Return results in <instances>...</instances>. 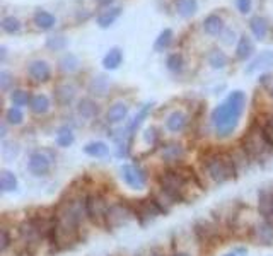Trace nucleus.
<instances>
[{
  "mask_svg": "<svg viewBox=\"0 0 273 256\" xmlns=\"http://www.w3.org/2000/svg\"><path fill=\"white\" fill-rule=\"evenodd\" d=\"M55 94H57V99H58V103H60V105H68V103L74 99L75 91H74V87H72V86H68V84H63V86H58L57 87Z\"/></svg>",
  "mask_w": 273,
  "mask_h": 256,
  "instance_id": "obj_27",
  "label": "nucleus"
},
{
  "mask_svg": "<svg viewBox=\"0 0 273 256\" xmlns=\"http://www.w3.org/2000/svg\"><path fill=\"white\" fill-rule=\"evenodd\" d=\"M171 41H173V31H171V29H164V31L159 34V38L155 39L154 50L155 52H164L166 48L171 45Z\"/></svg>",
  "mask_w": 273,
  "mask_h": 256,
  "instance_id": "obj_30",
  "label": "nucleus"
},
{
  "mask_svg": "<svg viewBox=\"0 0 273 256\" xmlns=\"http://www.w3.org/2000/svg\"><path fill=\"white\" fill-rule=\"evenodd\" d=\"M270 94H271V97H273V87H271V92H270Z\"/></svg>",
  "mask_w": 273,
  "mask_h": 256,
  "instance_id": "obj_49",
  "label": "nucleus"
},
{
  "mask_svg": "<svg viewBox=\"0 0 273 256\" xmlns=\"http://www.w3.org/2000/svg\"><path fill=\"white\" fill-rule=\"evenodd\" d=\"M160 212H162V209H160L155 200H142L139 205L137 214H139L142 219H154V217H157Z\"/></svg>",
  "mask_w": 273,
  "mask_h": 256,
  "instance_id": "obj_11",
  "label": "nucleus"
},
{
  "mask_svg": "<svg viewBox=\"0 0 273 256\" xmlns=\"http://www.w3.org/2000/svg\"><path fill=\"white\" fill-rule=\"evenodd\" d=\"M9 246V234L6 229L0 231V251H6Z\"/></svg>",
  "mask_w": 273,
  "mask_h": 256,
  "instance_id": "obj_41",
  "label": "nucleus"
},
{
  "mask_svg": "<svg viewBox=\"0 0 273 256\" xmlns=\"http://www.w3.org/2000/svg\"><path fill=\"white\" fill-rule=\"evenodd\" d=\"M186 121H188V118L183 111H174V113H171V115L168 116V120H166V126H168L169 132L178 134V132L184 130Z\"/></svg>",
  "mask_w": 273,
  "mask_h": 256,
  "instance_id": "obj_12",
  "label": "nucleus"
},
{
  "mask_svg": "<svg viewBox=\"0 0 273 256\" xmlns=\"http://www.w3.org/2000/svg\"><path fill=\"white\" fill-rule=\"evenodd\" d=\"M77 111H79V115L82 118H87V120H91V118H94L97 115V105L94 101L91 99H82L79 103V108H77Z\"/></svg>",
  "mask_w": 273,
  "mask_h": 256,
  "instance_id": "obj_28",
  "label": "nucleus"
},
{
  "mask_svg": "<svg viewBox=\"0 0 273 256\" xmlns=\"http://www.w3.org/2000/svg\"><path fill=\"white\" fill-rule=\"evenodd\" d=\"M203 29H205V33H207V34L215 36V34H221L224 31V22H222V19L217 16V14H210L208 17H205Z\"/></svg>",
  "mask_w": 273,
  "mask_h": 256,
  "instance_id": "obj_16",
  "label": "nucleus"
},
{
  "mask_svg": "<svg viewBox=\"0 0 273 256\" xmlns=\"http://www.w3.org/2000/svg\"><path fill=\"white\" fill-rule=\"evenodd\" d=\"M255 238L261 244H273V224L260 222L255 227Z\"/></svg>",
  "mask_w": 273,
  "mask_h": 256,
  "instance_id": "obj_13",
  "label": "nucleus"
},
{
  "mask_svg": "<svg viewBox=\"0 0 273 256\" xmlns=\"http://www.w3.org/2000/svg\"><path fill=\"white\" fill-rule=\"evenodd\" d=\"M17 188V180L11 171H2L0 173V190L2 191H14Z\"/></svg>",
  "mask_w": 273,
  "mask_h": 256,
  "instance_id": "obj_29",
  "label": "nucleus"
},
{
  "mask_svg": "<svg viewBox=\"0 0 273 256\" xmlns=\"http://www.w3.org/2000/svg\"><path fill=\"white\" fill-rule=\"evenodd\" d=\"M55 22H57L55 16L46 11H36V14H34V24L40 29H51L55 26Z\"/></svg>",
  "mask_w": 273,
  "mask_h": 256,
  "instance_id": "obj_20",
  "label": "nucleus"
},
{
  "mask_svg": "<svg viewBox=\"0 0 273 256\" xmlns=\"http://www.w3.org/2000/svg\"><path fill=\"white\" fill-rule=\"evenodd\" d=\"M246 96L242 91H234L227 99L212 111V125L215 126L219 137H229L236 130L239 118L244 111Z\"/></svg>",
  "mask_w": 273,
  "mask_h": 256,
  "instance_id": "obj_1",
  "label": "nucleus"
},
{
  "mask_svg": "<svg viewBox=\"0 0 273 256\" xmlns=\"http://www.w3.org/2000/svg\"><path fill=\"white\" fill-rule=\"evenodd\" d=\"M160 156H162V159L166 162H176L184 156V150H183L181 145L169 144V145H166L162 150H160Z\"/></svg>",
  "mask_w": 273,
  "mask_h": 256,
  "instance_id": "obj_17",
  "label": "nucleus"
},
{
  "mask_svg": "<svg viewBox=\"0 0 273 256\" xmlns=\"http://www.w3.org/2000/svg\"><path fill=\"white\" fill-rule=\"evenodd\" d=\"M120 173H121V180H123L125 183L130 186V188L142 190L145 186V181H147V178H145L144 169H140L139 166L125 164V166H121Z\"/></svg>",
  "mask_w": 273,
  "mask_h": 256,
  "instance_id": "obj_7",
  "label": "nucleus"
},
{
  "mask_svg": "<svg viewBox=\"0 0 273 256\" xmlns=\"http://www.w3.org/2000/svg\"><path fill=\"white\" fill-rule=\"evenodd\" d=\"M258 210L263 217H271L273 215V193H268V191H263L260 195V201H258Z\"/></svg>",
  "mask_w": 273,
  "mask_h": 256,
  "instance_id": "obj_19",
  "label": "nucleus"
},
{
  "mask_svg": "<svg viewBox=\"0 0 273 256\" xmlns=\"http://www.w3.org/2000/svg\"><path fill=\"white\" fill-rule=\"evenodd\" d=\"M253 53V43L248 36H241L237 41V48H236V57L239 60H246Z\"/></svg>",
  "mask_w": 273,
  "mask_h": 256,
  "instance_id": "obj_24",
  "label": "nucleus"
},
{
  "mask_svg": "<svg viewBox=\"0 0 273 256\" xmlns=\"http://www.w3.org/2000/svg\"><path fill=\"white\" fill-rule=\"evenodd\" d=\"M270 67H273V52L266 50V52L260 53V55L250 63V67L246 68V72L253 73L256 70H265V68H270Z\"/></svg>",
  "mask_w": 273,
  "mask_h": 256,
  "instance_id": "obj_10",
  "label": "nucleus"
},
{
  "mask_svg": "<svg viewBox=\"0 0 273 256\" xmlns=\"http://www.w3.org/2000/svg\"><path fill=\"white\" fill-rule=\"evenodd\" d=\"M57 144L60 147H68V145L74 144V134H72V130H68V128H62V130L58 132Z\"/></svg>",
  "mask_w": 273,
  "mask_h": 256,
  "instance_id": "obj_32",
  "label": "nucleus"
},
{
  "mask_svg": "<svg viewBox=\"0 0 273 256\" xmlns=\"http://www.w3.org/2000/svg\"><path fill=\"white\" fill-rule=\"evenodd\" d=\"M208 63H210L213 68H224L227 65L226 53L221 52V50H212L210 55H208Z\"/></svg>",
  "mask_w": 273,
  "mask_h": 256,
  "instance_id": "obj_31",
  "label": "nucleus"
},
{
  "mask_svg": "<svg viewBox=\"0 0 273 256\" xmlns=\"http://www.w3.org/2000/svg\"><path fill=\"white\" fill-rule=\"evenodd\" d=\"M168 68L173 72H178L183 68V57L179 53H173V55L168 57Z\"/></svg>",
  "mask_w": 273,
  "mask_h": 256,
  "instance_id": "obj_37",
  "label": "nucleus"
},
{
  "mask_svg": "<svg viewBox=\"0 0 273 256\" xmlns=\"http://www.w3.org/2000/svg\"><path fill=\"white\" fill-rule=\"evenodd\" d=\"M29 106H31L33 113H36V115H45V113L50 110V99H48L45 94H36L31 97Z\"/></svg>",
  "mask_w": 273,
  "mask_h": 256,
  "instance_id": "obj_21",
  "label": "nucleus"
},
{
  "mask_svg": "<svg viewBox=\"0 0 273 256\" xmlns=\"http://www.w3.org/2000/svg\"><path fill=\"white\" fill-rule=\"evenodd\" d=\"M48 48H51V50H63L67 45V41H65V38H62V36H53L48 39Z\"/></svg>",
  "mask_w": 273,
  "mask_h": 256,
  "instance_id": "obj_38",
  "label": "nucleus"
},
{
  "mask_svg": "<svg viewBox=\"0 0 273 256\" xmlns=\"http://www.w3.org/2000/svg\"><path fill=\"white\" fill-rule=\"evenodd\" d=\"M28 73H29V77H31L34 82H46L48 79H50V75H51V70H50V67H48L46 62L36 60V62H33L31 65H29Z\"/></svg>",
  "mask_w": 273,
  "mask_h": 256,
  "instance_id": "obj_9",
  "label": "nucleus"
},
{
  "mask_svg": "<svg viewBox=\"0 0 273 256\" xmlns=\"http://www.w3.org/2000/svg\"><path fill=\"white\" fill-rule=\"evenodd\" d=\"M133 212L128 205L125 203H115L108 209V215H106V225L108 227H120V225L126 224L131 219Z\"/></svg>",
  "mask_w": 273,
  "mask_h": 256,
  "instance_id": "obj_6",
  "label": "nucleus"
},
{
  "mask_svg": "<svg viewBox=\"0 0 273 256\" xmlns=\"http://www.w3.org/2000/svg\"><path fill=\"white\" fill-rule=\"evenodd\" d=\"M176 11L179 16L192 17L198 11V2L197 0H176Z\"/></svg>",
  "mask_w": 273,
  "mask_h": 256,
  "instance_id": "obj_22",
  "label": "nucleus"
},
{
  "mask_svg": "<svg viewBox=\"0 0 273 256\" xmlns=\"http://www.w3.org/2000/svg\"><path fill=\"white\" fill-rule=\"evenodd\" d=\"M2 29L6 33H9V34H14V33H17L19 29H21V22H19L17 19L12 17V16L4 17L2 19Z\"/></svg>",
  "mask_w": 273,
  "mask_h": 256,
  "instance_id": "obj_33",
  "label": "nucleus"
},
{
  "mask_svg": "<svg viewBox=\"0 0 273 256\" xmlns=\"http://www.w3.org/2000/svg\"><path fill=\"white\" fill-rule=\"evenodd\" d=\"M268 125H270V126L273 128V115H270V116H268Z\"/></svg>",
  "mask_w": 273,
  "mask_h": 256,
  "instance_id": "obj_45",
  "label": "nucleus"
},
{
  "mask_svg": "<svg viewBox=\"0 0 273 256\" xmlns=\"http://www.w3.org/2000/svg\"><path fill=\"white\" fill-rule=\"evenodd\" d=\"M205 169L215 183H224L234 174V159L226 154H213L205 161Z\"/></svg>",
  "mask_w": 273,
  "mask_h": 256,
  "instance_id": "obj_2",
  "label": "nucleus"
},
{
  "mask_svg": "<svg viewBox=\"0 0 273 256\" xmlns=\"http://www.w3.org/2000/svg\"><path fill=\"white\" fill-rule=\"evenodd\" d=\"M6 120L7 123H11V125H21L24 120V115L19 108H11V110H7L6 113Z\"/></svg>",
  "mask_w": 273,
  "mask_h": 256,
  "instance_id": "obj_35",
  "label": "nucleus"
},
{
  "mask_svg": "<svg viewBox=\"0 0 273 256\" xmlns=\"http://www.w3.org/2000/svg\"><path fill=\"white\" fill-rule=\"evenodd\" d=\"M126 115H128V106L125 103H116L106 113V120H108V123H120L125 120Z\"/></svg>",
  "mask_w": 273,
  "mask_h": 256,
  "instance_id": "obj_14",
  "label": "nucleus"
},
{
  "mask_svg": "<svg viewBox=\"0 0 273 256\" xmlns=\"http://www.w3.org/2000/svg\"><path fill=\"white\" fill-rule=\"evenodd\" d=\"M108 209L106 207V201L99 195H89L86 198V212L87 217H89L94 224H104L106 222V215H108Z\"/></svg>",
  "mask_w": 273,
  "mask_h": 256,
  "instance_id": "obj_5",
  "label": "nucleus"
},
{
  "mask_svg": "<svg viewBox=\"0 0 273 256\" xmlns=\"http://www.w3.org/2000/svg\"><path fill=\"white\" fill-rule=\"evenodd\" d=\"M152 108H154V105L152 103H149V105H145L142 110L139 111V115H137L133 120L130 121V125H128V128H126V132H128L130 135H133L135 134V130L137 128H139L140 125H142V121L145 120V118H147V115L150 111H152Z\"/></svg>",
  "mask_w": 273,
  "mask_h": 256,
  "instance_id": "obj_23",
  "label": "nucleus"
},
{
  "mask_svg": "<svg viewBox=\"0 0 273 256\" xmlns=\"http://www.w3.org/2000/svg\"><path fill=\"white\" fill-rule=\"evenodd\" d=\"M84 152L91 157H104L108 156L110 149L104 142H91V144H87L84 147Z\"/></svg>",
  "mask_w": 273,
  "mask_h": 256,
  "instance_id": "obj_26",
  "label": "nucleus"
},
{
  "mask_svg": "<svg viewBox=\"0 0 273 256\" xmlns=\"http://www.w3.org/2000/svg\"><path fill=\"white\" fill-rule=\"evenodd\" d=\"M77 65H79V62H77V58L74 55H65L60 60V68L63 72H74Z\"/></svg>",
  "mask_w": 273,
  "mask_h": 256,
  "instance_id": "obj_36",
  "label": "nucleus"
},
{
  "mask_svg": "<svg viewBox=\"0 0 273 256\" xmlns=\"http://www.w3.org/2000/svg\"><path fill=\"white\" fill-rule=\"evenodd\" d=\"M145 140H147V142H154L155 140V128H149V130L145 132Z\"/></svg>",
  "mask_w": 273,
  "mask_h": 256,
  "instance_id": "obj_43",
  "label": "nucleus"
},
{
  "mask_svg": "<svg viewBox=\"0 0 273 256\" xmlns=\"http://www.w3.org/2000/svg\"><path fill=\"white\" fill-rule=\"evenodd\" d=\"M234 39H236V38H234V31H231V29H226V31H224L222 41H224V43H227V45H231Z\"/></svg>",
  "mask_w": 273,
  "mask_h": 256,
  "instance_id": "obj_42",
  "label": "nucleus"
},
{
  "mask_svg": "<svg viewBox=\"0 0 273 256\" xmlns=\"http://www.w3.org/2000/svg\"><path fill=\"white\" fill-rule=\"evenodd\" d=\"M121 60H123V53H121L120 48H111L106 53V57L102 58V65H104L106 70H115L121 65Z\"/></svg>",
  "mask_w": 273,
  "mask_h": 256,
  "instance_id": "obj_15",
  "label": "nucleus"
},
{
  "mask_svg": "<svg viewBox=\"0 0 273 256\" xmlns=\"http://www.w3.org/2000/svg\"><path fill=\"white\" fill-rule=\"evenodd\" d=\"M11 99L14 105L19 108V106H26L28 103H31V96H29V92L26 91H14L11 94Z\"/></svg>",
  "mask_w": 273,
  "mask_h": 256,
  "instance_id": "obj_34",
  "label": "nucleus"
},
{
  "mask_svg": "<svg viewBox=\"0 0 273 256\" xmlns=\"http://www.w3.org/2000/svg\"><path fill=\"white\" fill-rule=\"evenodd\" d=\"M11 82H12V77L9 72H0V87H2V91H7L9 87H11Z\"/></svg>",
  "mask_w": 273,
  "mask_h": 256,
  "instance_id": "obj_40",
  "label": "nucleus"
},
{
  "mask_svg": "<svg viewBox=\"0 0 273 256\" xmlns=\"http://www.w3.org/2000/svg\"><path fill=\"white\" fill-rule=\"evenodd\" d=\"M97 2H99V6H102V7H108L110 4L115 2V0H97Z\"/></svg>",
  "mask_w": 273,
  "mask_h": 256,
  "instance_id": "obj_44",
  "label": "nucleus"
},
{
  "mask_svg": "<svg viewBox=\"0 0 273 256\" xmlns=\"http://www.w3.org/2000/svg\"><path fill=\"white\" fill-rule=\"evenodd\" d=\"M159 181H160V186H162V191H166L174 201L181 200L184 183H186V181H184V178L178 171H166V173L159 176Z\"/></svg>",
  "mask_w": 273,
  "mask_h": 256,
  "instance_id": "obj_3",
  "label": "nucleus"
},
{
  "mask_svg": "<svg viewBox=\"0 0 273 256\" xmlns=\"http://www.w3.org/2000/svg\"><path fill=\"white\" fill-rule=\"evenodd\" d=\"M174 256H189V254H186V253H176Z\"/></svg>",
  "mask_w": 273,
  "mask_h": 256,
  "instance_id": "obj_46",
  "label": "nucleus"
},
{
  "mask_svg": "<svg viewBox=\"0 0 273 256\" xmlns=\"http://www.w3.org/2000/svg\"><path fill=\"white\" fill-rule=\"evenodd\" d=\"M120 16H121V9L120 7L110 9V11H104L99 17H97V24H99L101 28H110Z\"/></svg>",
  "mask_w": 273,
  "mask_h": 256,
  "instance_id": "obj_25",
  "label": "nucleus"
},
{
  "mask_svg": "<svg viewBox=\"0 0 273 256\" xmlns=\"http://www.w3.org/2000/svg\"><path fill=\"white\" fill-rule=\"evenodd\" d=\"M28 167L33 174L43 176L50 171V159H48L45 154H41V152H34V154H31V157H29Z\"/></svg>",
  "mask_w": 273,
  "mask_h": 256,
  "instance_id": "obj_8",
  "label": "nucleus"
},
{
  "mask_svg": "<svg viewBox=\"0 0 273 256\" xmlns=\"http://www.w3.org/2000/svg\"><path fill=\"white\" fill-rule=\"evenodd\" d=\"M250 28H251V33L255 34L256 39H265L266 34H268V22L266 19H263L260 16L253 17L250 21Z\"/></svg>",
  "mask_w": 273,
  "mask_h": 256,
  "instance_id": "obj_18",
  "label": "nucleus"
},
{
  "mask_svg": "<svg viewBox=\"0 0 273 256\" xmlns=\"http://www.w3.org/2000/svg\"><path fill=\"white\" fill-rule=\"evenodd\" d=\"M149 256H162V254H160V253H150Z\"/></svg>",
  "mask_w": 273,
  "mask_h": 256,
  "instance_id": "obj_47",
  "label": "nucleus"
},
{
  "mask_svg": "<svg viewBox=\"0 0 273 256\" xmlns=\"http://www.w3.org/2000/svg\"><path fill=\"white\" fill-rule=\"evenodd\" d=\"M226 256H237L236 253H229V254H226Z\"/></svg>",
  "mask_w": 273,
  "mask_h": 256,
  "instance_id": "obj_48",
  "label": "nucleus"
},
{
  "mask_svg": "<svg viewBox=\"0 0 273 256\" xmlns=\"http://www.w3.org/2000/svg\"><path fill=\"white\" fill-rule=\"evenodd\" d=\"M236 6L241 14H250L253 9V0H236Z\"/></svg>",
  "mask_w": 273,
  "mask_h": 256,
  "instance_id": "obj_39",
  "label": "nucleus"
},
{
  "mask_svg": "<svg viewBox=\"0 0 273 256\" xmlns=\"http://www.w3.org/2000/svg\"><path fill=\"white\" fill-rule=\"evenodd\" d=\"M242 149L250 157H260L263 156L268 149H271L268 145V142L263 135V130H251L244 139H242Z\"/></svg>",
  "mask_w": 273,
  "mask_h": 256,
  "instance_id": "obj_4",
  "label": "nucleus"
}]
</instances>
